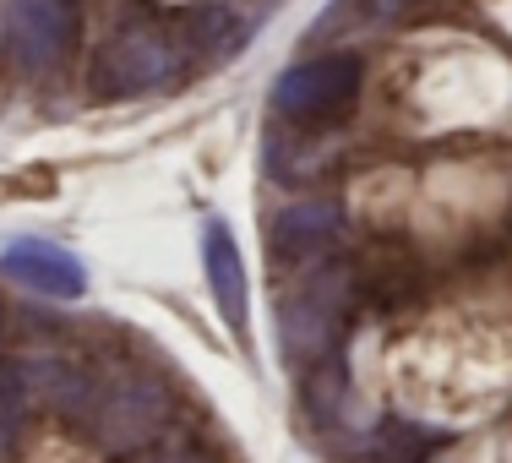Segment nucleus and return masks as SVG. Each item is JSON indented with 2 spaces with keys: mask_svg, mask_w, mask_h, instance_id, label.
Instances as JSON below:
<instances>
[{
  "mask_svg": "<svg viewBox=\"0 0 512 463\" xmlns=\"http://www.w3.org/2000/svg\"><path fill=\"white\" fill-rule=\"evenodd\" d=\"M39 387L77 425H88V436L104 453H148L158 436H164L169 409H175L169 382L153 371H142V365H109L99 376L50 371L44 382H33V393H39Z\"/></svg>",
  "mask_w": 512,
  "mask_h": 463,
  "instance_id": "obj_1",
  "label": "nucleus"
},
{
  "mask_svg": "<svg viewBox=\"0 0 512 463\" xmlns=\"http://www.w3.org/2000/svg\"><path fill=\"white\" fill-rule=\"evenodd\" d=\"M360 306L355 289V262L327 257L311 267H295L273 306V327H278V349L295 371H316L322 360H333L344 349L349 316Z\"/></svg>",
  "mask_w": 512,
  "mask_h": 463,
  "instance_id": "obj_2",
  "label": "nucleus"
},
{
  "mask_svg": "<svg viewBox=\"0 0 512 463\" xmlns=\"http://www.w3.org/2000/svg\"><path fill=\"white\" fill-rule=\"evenodd\" d=\"M202 60L197 39H191L186 17L180 22H131L93 60V88L104 99H126V93H158L180 82Z\"/></svg>",
  "mask_w": 512,
  "mask_h": 463,
  "instance_id": "obj_3",
  "label": "nucleus"
},
{
  "mask_svg": "<svg viewBox=\"0 0 512 463\" xmlns=\"http://www.w3.org/2000/svg\"><path fill=\"white\" fill-rule=\"evenodd\" d=\"M355 99H360V55H344V50L295 60L273 82V115L289 120L295 131L327 126V120H338Z\"/></svg>",
  "mask_w": 512,
  "mask_h": 463,
  "instance_id": "obj_4",
  "label": "nucleus"
},
{
  "mask_svg": "<svg viewBox=\"0 0 512 463\" xmlns=\"http://www.w3.org/2000/svg\"><path fill=\"white\" fill-rule=\"evenodd\" d=\"M77 0H6L0 39L28 71H55L77 50Z\"/></svg>",
  "mask_w": 512,
  "mask_h": 463,
  "instance_id": "obj_5",
  "label": "nucleus"
},
{
  "mask_svg": "<svg viewBox=\"0 0 512 463\" xmlns=\"http://www.w3.org/2000/svg\"><path fill=\"white\" fill-rule=\"evenodd\" d=\"M338 240H344V207L327 202V197L284 207V213L273 218V229H267V251H273V262L289 267V273L338 257Z\"/></svg>",
  "mask_w": 512,
  "mask_h": 463,
  "instance_id": "obj_6",
  "label": "nucleus"
},
{
  "mask_svg": "<svg viewBox=\"0 0 512 463\" xmlns=\"http://www.w3.org/2000/svg\"><path fill=\"white\" fill-rule=\"evenodd\" d=\"M0 273H6L11 284L33 289V295H50V300H82L88 295V267H82V257L66 246H55V240H39V235L6 240Z\"/></svg>",
  "mask_w": 512,
  "mask_h": 463,
  "instance_id": "obj_7",
  "label": "nucleus"
},
{
  "mask_svg": "<svg viewBox=\"0 0 512 463\" xmlns=\"http://www.w3.org/2000/svg\"><path fill=\"white\" fill-rule=\"evenodd\" d=\"M202 273H207V289H213V306L224 316V327L235 338H246V257H240V240L224 218H202Z\"/></svg>",
  "mask_w": 512,
  "mask_h": 463,
  "instance_id": "obj_8",
  "label": "nucleus"
},
{
  "mask_svg": "<svg viewBox=\"0 0 512 463\" xmlns=\"http://www.w3.org/2000/svg\"><path fill=\"white\" fill-rule=\"evenodd\" d=\"M142 463H213V458H207L197 442H158L142 453Z\"/></svg>",
  "mask_w": 512,
  "mask_h": 463,
  "instance_id": "obj_9",
  "label": "nucleus"
},
{
  "mask_svg": "<svg viewBox=\"0 0 512 463\" xmlns=\"http://www.w3.org/2000/svg\"><path fill=\"white\" fill-rule=\"evenodd\" d=\"M404 6H409V0H371L376 17H393V11H404Z\"/></svg>",
  "mask_w": 512,
  "mask_h": 463,
  "instance_id": "obj_10",
  "label": "nucleus"
},
{
  "mask_svg": "<svg viewBox=\"0 0 512 463\" xmlns=\"http://www.w3.org/2000/svg\"><path fill=\"white\" fill-rule=\"evenodd\" d=\"M0 322H6V316H0Z\"/></svg>",
  "mask_w": 512,
  "mask_h": 463,
  "instance_id": "obj_11",
  "label": "nucleus"
}]
</instances>
